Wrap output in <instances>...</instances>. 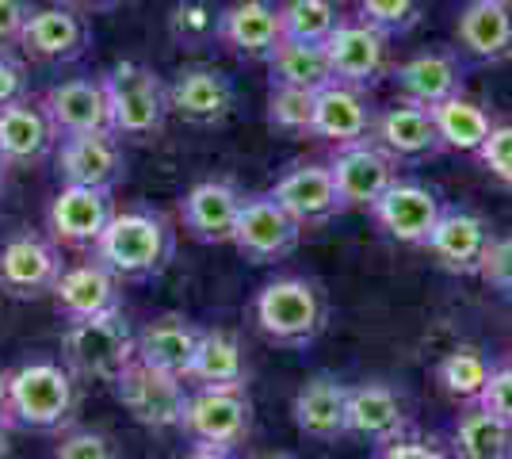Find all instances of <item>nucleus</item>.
Instances as JSON below:
<instances>
[{
	"label": "nucleus",
	"instance_id": "1",
	"mask_svg": "<svg viewBox=\"0 0 512 459\" xmlns=\"http://www.w3.org/2000/svg\"><path fill=\"white\" fill-rule=\"evenodd\" d=\"M92 257L107 264L123 284L153 280L176 257V230L161 211H150V207L115 211V219L107 222L104 238L96 241Z\"/></svg>",
	"mask_w": 512,
	"mask_h": 459
},
{
	"label": "nucleus",
	"instance_id": "2",
	"mask_svg": "<svg viewBox=\"0 0 512 459\" xmlns=\"http://www.w3.org/2000/svg\"><path fill=\"white\" fill-rule=\"evenodd\" d=\"M253 318L268 341L283 349H306L329 326V299L321 284L306 276H279L256 291Z\"/></svg>",
	"mask_w": 512,
	"mask_h": 459
},
{
	"label": "nucleus",
	"instance_id": "3",
	"mask_svg": "<svg viewBox=\"0 0 512 459\" xmlns=\"http://www.w3.org/2000/svg\"><path fill=\"white\" fill-rule=\"evenodd\" d=\"M81 406V383L58 360H27L12 372V429L62 433Z\"/></svg>",
	"mask_w": 512,
	"mask_h": 459
},
{
	"label": "nucleus",
	"instance_id": "4",
	"mask_svg": "<svg viewBox=\"0 0 512 459\" xmlns=\"http://www.w3.org/2000/svg\"><path fill=\"white\" fill-rule=\"evenodd\" d=\"M111 111V134L115 138H138L146 142L165 131L169 119V88L142 62H119L100 77Z\"/></svg>",
	"mask_w": 512,
	"mask_h": 459
},
{
	"label": "nucleus",
	"instance_id": "5",
	"mask_svg": "<svg viewBox=\"0 0 512 459\" xmlns=\"http://www.w3.org/2000/svg\"><path fill=\"white\" fill-rule=\"evenodd\" d=\"M62 352L65 368L73 375L115 383L119 372L134 360V329L123 318V310L85 318V322H65Z\"/></svg>",
	"mask_w": 512,
	"mask_h": 459
},
{
	"label": "nucleus",
	"instance_id": "6",
	"mask_svg": "<svg viewBox=\"0 0 512 459\" xmlns=\"http://www.w3.org/2000/svg\"><path fill=\"white\" fill-rule=\"evenodd\" d=\"M180 429L199 448L234 452L253 433V398L245 387H192Z\"/></svg>",
	"mask_w": 512,
	"mask_h": 459
},
{
	"label": "nucleus",
	"instance_id": "7",
	"mask_svg": "<svg viewBox=\"0 0 512 459\" xmlns=\"http://www.w3.org/2000/svg\"><path fill=\"white\" fill-rule=\"evenodd\" d=\"M115 398L130 410V417L146 429H180L184 410H188V394L192 387L180 375L157 372L142 360H130L111 383Z\"/></svg>",
	"mask_w": 512,
	"mask_h": 459
},
{
	"label": "nucleus",
	"instance_id": "8",
	"mask_svg": "<svg viewBox=\"0 0 512 459\" xmlns=\"http://www.w3.org/2000/svg\"><path fill=\"white\" fill-rule=\"evenodd\" d=\"M62 272V245L50 234L20 230L0 241V291L8 299H46Z\"/></svg>",
	"mask_w": 512,
	"mask_h": 459
},
{
	"label": "nucleus",
	"instance_id": "9",
	"mask_svg": "<svg viewBox=\"0 0 512 459\" xmlns=\"http://www.w3.org/2000/svg\"><path fill=\"white\" fill-rule=\"evenodd\" d=\"M302 241V226L283 207H279L272 192H256L245 196L241 203V215L234 226L237 253L253 264H276L283 257H291Z\"/></svg>",
	"mask_w": 512,
	"mask_h": 459
},
{
	"label": "nucleus",
	"instance_id": "10",
	"mask_svg": "<svg viewBox=\"0 0 512 459\" xmlns=\"http://www.w3.org/2000/svg\"><path fill=\"white\" fill-rule=\"evenodd\" d=\"M325 58L337 85L367 92L390 73V39L363 20H341V27L325 39Z\"/></svg>",
	"mask_w": 512,
	"mask_h": 459
},
{
	"label": "nucleus",
	"instance_id": "11",
	"mask_svg": "<svg viewBox=\"0 0 512 459\" xmlns=\"http://www.w3.org/2000/svg\"><path fill=\"white\" fill-rule=\"evenodd\" d=\"M413 433V414L402 391L386 383H356L348 387V410H344V437H356L371 448Z\"/></svg>",
	"mask_w": 512,
	"mask_h": 459
},
{
	"label": "nucleus",
	"instance_id": "12",
	"mask_svg": "<svg viewBox=\"0 0 512 459\" xmlns=\"http://www.w3.org/2000/svg\"><path fill=\"white\" fill-rule=\"evenodd\" d=\"M111 219H115L111 192L62 184V192L50 199V211H46V234L62 249H96Z\"/></svg>",
	"mask_w": 512,
	"mask_h": 459
},
{
	"label": "nucleus",
	"instance_id": "13",
	"mask_svg": "<svg viewBox=\"0 0 512 459\" xmlns=\"http://www.w3.org/2000/svg\"><path fill=\"white\" fill-rule=\"evenodd\" d=\"M444 215L440 196L421 184V180H394L383 196L371 203V219L386 238L402 241V245H425L432 226Z\"/></svg>",
	"mask_w": 512,
	"mask_h": 459
},
{
	"label": "nucleus",
	"instance_id": "14",
	"mask_svg": "<svg viewBox=\"0 0 512 459\" xmlns=\"http://www.w3.org/2000/svg\"><path fill=\"white\" fill-rule=\"evenodd\" d=\"M329 173L337 180L344 211H352V207L371 211V203L398 180V161L375 138H363L352 146H337L333 161H329Z\"/></svg>",
	"mask_w": 512,
	"mask_h": 459
},
{
	"label": "nucleus",
	"instance_id": "15",
	"mask_svg": "<svg viewBox=\"0 0 512 459\" xmlns=\"http://www.w3.org/2000/svg\"><path fill=\"white\" fill-rule=\"evenodd\" d=\"M88 46H92V27L73 4L35 8L20 35L23 54L31 62H46V66L77 62V58H85Z\"/></svg>",
	"mask_w": 512,
	"mask_h": 459
},
{
	"label": "nucleus",
	"instance_id": "16",
	"mask_svg": "<svg viewBox=\"0 0 512 459\" xmlns=\"http://www.w3.org/2000/svg\"><path fill=\"white\" fill-rule=\"evenodd\" d=\"M493 238L497 234H493L486 215L467 211V207H444L440 222L428 234L425 249L440 261V268H448L451 276H478Z\"/></svg>",
	"mask_w": 512,
	"mask_h": 459
},
{
	"label": "nucleus",
	"instance_id": "17",
	"mask_svg": "<svg viewBox=\"0 0 512 459\" xmlns=\"http://www.w3.org/2000/svg\"><path fill=\"white\" fill-rule=\"evenodd\" d=\"M54 165H58L62 184H73V188H104V192H111L127 176L123 142L115 134H73V138H58Z\"/></svg>",
	"mask_w": 512,
	"mask_h": 459
},
{
	"label": "nucleus",
	"instance_id": "18",
	"mask_svg": "<svg viewBox=\"0 0 512 459\" xmlns=\"http://www.w3.org/2000/svg\"><path fill=\"white\" fill-rule=\"evenodd\" d=\"M50 299H54V310L62 314L65 322H85V318L123 310V280L107 264L92 257V261L69 264L58 276Z\"/></svg>",
	"mask_w": 512,
	"mask_h": 459
},
{
	"label": "nucleus",
	"instance_id": "19",
	"mask_svg": "<svg viewBox=\"0 0 512 459\" xmlns=\"http://www.w3.org/2000/svg\"><path fill=\"white\" fill-rule=\"evenodd\" d=\"M169 111L195 127H218L230 119L237 104L234 81L214 66H188L172 77L169 85Z\"/></svg>",
	"mask_w": 512,
	"mask_h": 459
},
{
	"label": "nucleus",
	"instance_id": "20",
	"mask_svg": "<svg viewBox=\"0 0 512 459\" xmlns=\"http://www.w3.org/2000/svg\"><path fill=\"white\" fill-rule=\"evenodd\" d=\"M218 43L245 62H268L283 43V12L276 0H237L218 12Z\"/></svg>",
	"mask_w": 512,
	"mask_h": 459
},
{
	"label": "nucleus",
	"instance_id": "21",
	"mask_svg": "<svg viewBox=\"0 0 512 459\" xmlns=\"http://www.w3.org/2000/svg\"><path fill=\"white\" fill-rule=\"evenodd\" d=\"M272 199L299 222L302 230H318L325 222H333L344 211L337 180L329 173V165H295L276 180Z\"/></svg>",
	"mask_w": 512,
	"mask_h": 459
},
{
	"label": "nucleus",
	"instance_id": "22",
	"mask_svg": "<svg viewBox=\"0 0 512 459\" xmlns=\"http://www.w3.org/2000/svg\"><path fill=\"white\" fill-rule=\"evenodd\" d=\"M390 77H394L402 100L421 104V108H436L451 96H463L467 62L455 50H425V54L402 62L398 69H390Z\"/></svg>",
	"mask_w": 512,
	"mask_h": 459
},
{
	"label": "nucleus",
	"instance_id": "23",
	"mask_svg": "<svg viewBox=\"0 0 512 459\" xmlns=\"http://www.w3.org/2000/svg\"><path fill=\"white\" fill-rule=\"evenodd\" d=\"M43 111L50 115L58 138H73V134H111V111H107L104 81L92 77H73L62 85L46 88L39 100Z\"/></svg>",
	"mask_w": 512,
	"mask_h": 459
},
{
	"label": "nucleus",
	"instance_id": "24",
	"mask_svg": "<svg viewBox=\"0 0 512 459\" xmlns=\"http://www.w3.org/2000/svg\"><path fill=\"white\" fill-rule=\"evenodd\" d=\"M241 203H245V192L234 180H199L192 192L180 199L184 230L203 245H226V241H234Z\"/></svg>",
	"mask_w": 512,
	"mask_h": 459
},
{
	"label": "nucleus",
	"instance_id": "25",
	"mask_svg": "<svg viewBox=\"0 0 512 459\" xmlns=\"http://www.w3.org/2000/svg\"><path fill=\"white\" fill-rule=\"evenodd\" d=\"M371 131H375V108L363 88L337 85V81L321 88L314 100V127H310L314 138H325L333 146H352L371 138Z\"/></svg>",
	"mask_w": 512,
	"mask_h": 459
},
{
	"label": "nucleus",
	"instance_id": "26",
	"mask_svg": "<svg viewBox=\"0 0 512 459\" xmlns=\"http://www.w3.org/2000/svg\"><path fill=\"white\" fill-rule=\"evenodd\" d=\"M371 138H375L394 161H425V157H436V153L444 150V142H440V134H436L432 108L409 104V100H398L394 108L379 111Z\"/></svg>",
	"mask_w": 512,
	"mask_h": 459
},
{
	"label": "nucleus",
	"instance_id": "27",
	"mask_svg": "<svg viewBox=\"0 0 512 459\" xmlns=\"http://www.w3.org/2000/svg\"><path fill=\"white\" fill-rule=\"evenodd\" d=\"M455 39L474 62H509L512 58V0H467L455 23Z\"/></svg>",
	"mask_w": 512,
	"mask_h": 459
},
{
	"label": "nucleus",
	"instance_id": "28",
	"mask_svg": "<svg viewBox=\"0 0 512 459\" xmlns=\"http://www.w3.org/2000/svg\"><path fill=\"white\" fill-rule=\"evenodd\" d=\"M199 337H203V326H195L192 318L161 314V318H153L150 326H142L134 333V360L184 379L195 349H199Z\"/></svg>",
	"mask_w": 512,
	"mask_h": 459
},
{
	"label": "nucleus",
	"instance_id": "29",
	"mask_svg": "<svg viewBox=\"0 0 512 459\" xmlns=\"http://www.w3.org/2000/svg\"><path fill=\"white\" fill-rule=\"evenodd\" d=\"M58 150V131L39 100H20L0 108V153L8 165H39Z\"/></svg>",
	"mask_w": 512,
	"mask_h": 459
},
{
	"label": "nucleus",
	"instance_id": "30",
	"mask_svg": "<svg viewBox=\"0 0 512 459\" xmlns=\"http://www.w3.org/2000/svg\"><path fill=\"white\" fill-rule=\"evenodd\" d=\"M344 410H348V383L333 379V375H314L306 379L295 394V425L302 437L333 444L344 437Z\"/></svg>",
	"mask_w": 512,
	"mask_h": 459
},
{
	"label": "nucleus",
	"instance_id": "31",
	"mask_svg": "<svg viewBox=\"0 0 512 459\" xmlns=\"http://www.w3.org/2000/svg\"><path fill=\"white\" fill-rule=\"evenodd\" d=\"M184 383L188 387H245L249 383L245 345L230 329H203Z\"/></svg>",
	"mask_w": 512,
	"mask_h": 459
},
{
	"label": "nucleus",
	"instance_id": "32",
	"mask_svg": "<svg viewBox=\"0 0 512 459\" xmlns=\"http://www.w3.org/2000/svg\"><path fill=\"white\" fill-rule=\"evenodd\" d=\"M451 459H512V425L467 402L451 425Z\"/></svg>",
	"mask_w": 512,
	"mask_h": 459
},
{
	"label": "nucleus",
	"instance_id": "33",
	"mask_svg": "<svg viewBox=\"0 0 512 459\" xmlns=\"http://www.w3.org/2000/svg\"><path fill=\"white\" fill-rule=\"evenodd\" d=\"M264 66H268L272 88H306V92H321L325 85H333V69H329V58H325V43H295V39H283L279 50Z\"/></svg>",
	"mask_w": 512,
	"mask_h": 459
},
{
	"label": "nucleus",
	"instance_id": "34",
	"mask_svg": "<svg viewBox=\"0 0 512 459\" xmlns=\"http://www.w3.org/2000/svg\"><path fill=\"white\" fill-rule=\"evenodd\" d=\"M432 119H436V134H440L444 150L459 153H478L493 131L490 111L482 108V104H474V100H467V96H451L444 104H436Z\"/></svg>",
	"mask_w": 512,
	"mask_h": 459
},
{
	"label": "nucleus",
	"instance_id": "35",
	"mask_svg": "<svg viewBox=\"0 0 512 459\" xmlns=\"http://www.w3.org/2000/svg\"><path fill=\"white\" fill-rule=\"evenodd\" d=\"M493 375V364L490 356L482 349H474V345H459V349H451L440 364H436V383H440V391L455 398V402H478V394L486 391V383H490Z\"/></svg>",
	"mask_w": 512,
	"mask_h": 459
},
{
	"label": "nucleus",
	"instance_id": "36",
	"mask_svg": "<svg viewBox=\"0 0 512 459\" xmlns=\"http://www.w3.org/2000/svg\"><path fill=\"white\" fill-rule=\"evenodd\" d=\"M283 12V39L295 43H325L341 27V4L337 0H287Z\"/></svg>",
	"mask_w": 512,
	"mask_h": 459
},
{
	"label": "nucleus",
	"instance_id": "37",
	"mask_svg": "<svg viewBox=\"0 0 512 459\" xmlns=\"http://www.w3.org/2000/svg\"><path fill=\"white\" fill-rule=\"evenodd\" d=\"M314 100L318 92L306 88H272L268 92V127H276L283 134H310L314 127Z\"/></svg>",
	"mask_w": 512,
	"mask_h": 459
},
{
	"label": "nucleus",
	"instance_id": "38",
	"mask_svg": "<svg viewBox=\"0 0 512 459\" xmlns=\"http://www.w3.org/2000/svg\"><path fill=\"white\" fill-rule=\"evenodd\" d=\"M421 16H425V0H360L356 4V20L383 31L386 39L413 31Z\"/></svg>",
	"mask_w": 512,
	"mask_h": 459
},
{
	"label": "nucleus",
	"instance_id": "39",
	"mask_svg": "<svg viewBox=\"0 0 512 459\" xmlns=\"http://www.w3.org/2000/svg\"><path fill=\"white\" fill-rule=\"evenodd\" d=\"M169 35L180 46H203L218 39V12L211 0H176L169 12Z\"/></svg>",
	"mask_w": 512,
	"mask_h": 459
},
{
	"label": "nucleus",
	"instance_id": "40",
	"mask_svg": "<svg viewBox=\"0 0 512 459\" xmlns=\"http://www.w3.org/2000/svg\"><path fill=\"white\" fill-rule=\"evenodd\" d=\"M54 459H119V444L96 429H65Z\"/></svg>",
	"mask_w": 512,
	"mask_h": 459
},
{
	"label": "nucleus",
	"instance_id": "41",
	"mask_svg": "<svg viewBox=\"0 0 512 459\" xmlns=\"http://www.w3.org/2000/svg\"><path fill=\"white\" fill-rule=\"evenodd\" d=\"M478 161H482V169L490 176H497L501 184H509L512 188V123L505 127H493L490 138L482 142V150L474 153Z\"/></svg>",
	"mask_w": 512,
	"mask_h": 459
},
{
	"label": "nucleus",
	"instance_id": "42",
	"mask_svg": "<svg viewBox=\"0 0 512 459\" xmlns=\"http://www.w3.org/2000/svg\"><path fill=\"white\" fill-rule=\"evenodd\" d=\"M478 276L493 287V291H501L505 299H512V234H497L490 245V253H486V261L478 268Z\"/></svg>",
	"mask_w": 512,
	"mask_h": 459
},
{
	"label": "nucleus",
	"instance_id": "43",
	"mask_svg": "<svg viewBox=\"0 0 512 459\" xmlns=\"http://www.w3.org/2000/svg\"><path fill=\"white\" fill-rule=\"evenodd\" d=\"M371 459H451V452L432 437H421L417 429L406 433V437L390 440V444H379Z\"/></svg>",
	"mask_w": 512,
	"mask_h": 459
},
{
	"label": "nucleus",
	"instance_id": "44",
	"mask_svg": "<svg viewBox=\"0 0 512 459\" xmlns=\"http://www.w3.org/2000/svg\"><path fill=\"white\" fill-rule=\"evenodd\" d=\"M31 96V81H27V66L12 50H0V108L20 104Z\"/></svg>",
	"mask_w": 512,
	"mask_h": 459
},
{
	"label": "nucleus",
	"instance_id": "45",
	"mask_svg": "<svg viewBox=\"0 0 512 459\" xmlns=\"http://www.w3.org/2000/svg\"><path fill=\"white\" fill-rule=\"evenodd\" d=\"M478 406H486L493 417L512 425V368H493L486 391L478 394Z\"/></svg>",
	"mask_w": 512,
	"mask_h": 459
},
{
	"label": "nucleus",
	"instance_id": "46",
	"mask_svg": "<svg viewBox=\"0 0 512 459\" xmlns=\"http://www.w3.org/2000/svg\"><path fill=\"white\" fill-rule=\"evenodd\" d=\"M35 4L31 0H0V50L20 46V35L31 20Z\"/></svg>",
	"mask_w": 512,
	"mask_h": 459
},
{
	"label": "nucleus",
	"instance_id": "47",
	"mask_svg": "<svg viewBox=\"0 0 512 459\" xmlns=\"http://www.w3.org/2000/svg\"><path fill=\"white\" fill-rule=\"evenodd\" d=\"M0 425L12 429V372L0 368Z\"/></svg>",
	"mask_w": 512,
	"mask_h": 459
},
{
	"label": "nucleus",
	"instance_id": "48",
	"mask_svg": "<svg viewBox=\"0 0 512 459\" xmlns=\"http://www.w3.org/2000/svg\"><path fill=\"white\" fill-rule=\"evenodd\" d=\"M180 459H234V452H218V448H199V444H192V452H184Z\"/></svg>",
	"mask_w": 512,
	"mask_h": 459
},
{
	"label": "nucleus",
	"instance_id": "49",
	"mask_svg": "<svg viewBox=\"0 0 512 459\" xmlns=\"http://www.w3.org/2000/svg\"><path fill=\"white\" fill-rule=\"evenodd\" d=\"M0 459H12V429L0 425Z\"/></svg>",
	"mask_w": 512,
	"mask_h": 459
},
{
	"label": "nucleus",
	"instance_id": "50",
	"mask_svg": "<svg viewBox=\"0 0 512 459\" xmlns=\"http://www.w3.org/2000/svg\"><path fill=\"white\" fill-rule=\"evenodd\" d=\"M69 4H81V8H96V12H104V8H115V4H123V0H69Z\"/></svg>",
	"mask_w": 512,
	"mask_h": 459
},
{
	"label": "nucleus",
	"instance_id": "51",
	"mask_svg": "<svg viewBox=\"0 0 512 459\" xmlns=\"http://www.w3.org/2000/svg\"><path fill=\"white\" fill-rule=\"evenodd\" d=\"M8 169H12V165H8V161H4V153H0V188H4V176H8Z\"/></svg>",
	"mask_w": 512,
	"mask_h": 459
},
{
	"label": "nucleus",
	"instance_id": "52",
	"mask_svg": "<svg viewBox=\"0 0 512 459\" xmlns=\"http://www.w3.org/2000/svg\"><path fill=\"white\" fill-rule=\"evenodd\" d=\"M253 459H295V456H287V452H272V456H253Z\"/></svg>",
	"mask_w": 512,
	"mask_h": 459
},
{
	"label": "nucleus",
	"instance_id": "53",
	"mask_svg": "<svg viewBox=\"0 0 512 459\" xmlns=\"http://www.w3.org/2000/svg\"><path fill=\"white\" fill-rule=\"evenodd\" d=\"M0 295H4V291H0Z\"/></svg>",
	"mask_w": 512,
	"mask_h": 459
}]
</instances>
